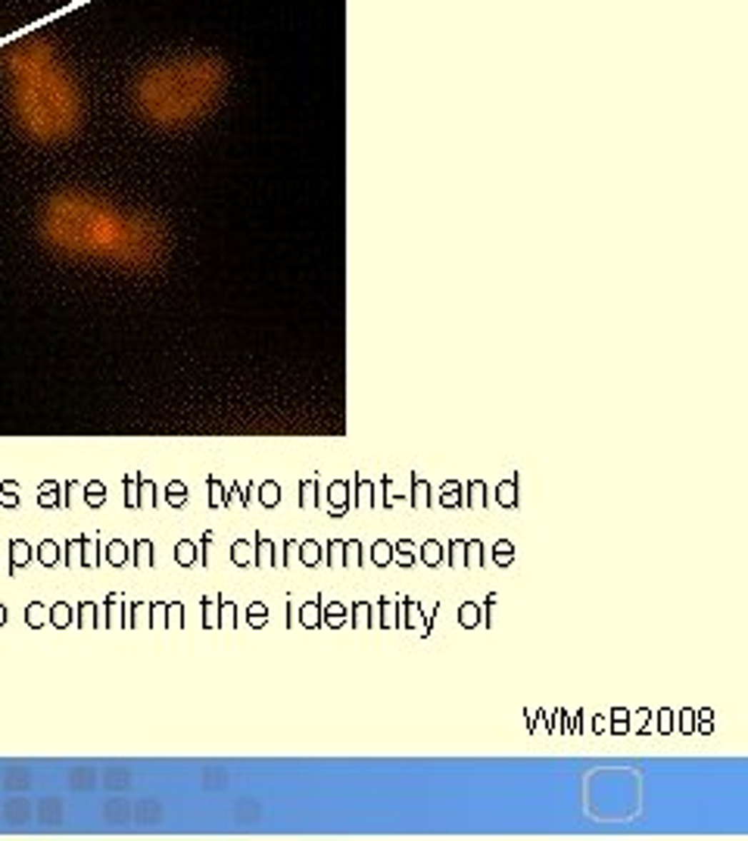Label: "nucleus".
Instances as JSON below:
<instances>
[{"label":"nucleus","instance_id":"nucleus-1","mask_svg":"<svg viewBox=\"0 0 748 841\" xmlns=\"http://www.w3.org/2000/svg\"><path fill=\"white\" fill-rule=\"evenodd\" d=\"M38 234L59 256L113 262L128 271L159 268L169 253L166 228L150 212H125L97 193L72 187L44 200Z\"/></svg>","mask_w":748,"mask_h":841},{"label":"nucleus","instance_id":"nucleus-2","mask_svg":"<svg viewBox=\"0 0 748 841\" xmlns=\"http://www.w3.org/2000/svg\"><path fill=\"white\" fill-rule=\"evenodd\" d=\"M6 72L13 119L25 137L34 143H63L81 128V88L50 41L29 38L10 47Z\"/></svg>","mask_w":748,"mask_h":841},{"label":"nucleus","instance_id":"nucleus-3","mask_svg":"<svg viewBox=\"0 0 748 841\" xmlns=\"http://www.w3.org/2000/svg\"><path fill=\"white\" fill-rule=\"evenodd\" d=\"M228 91V66L212 54H178L150 63L131 84L134 113L153 128L200 125Z\"/></svg>","mask_w":748,"mask_h":841}]
</instances>
